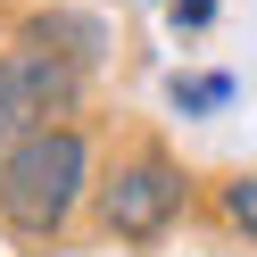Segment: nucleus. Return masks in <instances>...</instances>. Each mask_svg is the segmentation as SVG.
I'll use <instances>...</instances> for the list:
<instances>
[{"label":"nucleus","mask_w":257,"mask_h":257,"mask_svg":"<svg viewBox=\"0 0 257 257\" xmlns=\"http://www.w3.org/2000/svg\"><path fill=\"white\" fill-rule=\"evenodd\" d=\"M91 183H100V141L83 116H58L9 141L0 150V240L25 257H50L91 216Z\"/></svg>","instance_id":"1"},{"label":"nucleus","mask_w":257,"mask_h":257,"mask_svg":"<svg viewBox=\"0 0 257 257\" xmlns=\"http://www.w3.org/2000/svg\"><path fill=\"white\" fill-rule=\"evenodd\" d=\"M183 216H191V174L158 133H133L116 158H100V183H91V232L100 240L158 249Z\"/></svg>","instance_id":"2"},{"label":"nucleus","mask_w":257,"mask_h":257,"mask_svg":"<svg viewBox=\"0 0 257 257\" xmlns=\"http://www.w3.org/2000/svg\"><path fill=\"white\" fill-rule=\"evenodd\" d=\"M83 100H91V67H75V58L42 50L25 34L0 42V150L58 116H83Z\"/></svg>","instance_id":"3"},{"label":"nucleus","mask_w":257,"mask_h":257,"mask_svg":"<svg viewBox=\"0 0 257 257\" xmlns=\"http://www.w3.org/2000/svg\"><path fill=\"white\" fill-rule=\"evenodd\" d=\"M17 34H25V42H42V50H58V58H75V67H100V58H108V25H100V17H83L75 0L34 9Z\"/></svg>","instance_id":"4"},{"label":"nucleus","mask_w":257,"mask_h":257,"mask_svg":"<svg viewBox=\"0 0 257 257\" xmlns=\"http://www.w3.org/2000/svg\"><path fill=\"white\" fill-rule=\"evenodd\" d=\"M174 116H207V108H232V75H174L166 83Z\"/></svg>","instance_id":"5"},{"label":"nucleus","mask_w":257,"mask_h":257,"mask_svg":"<svg viewBox=\"0 0 257 257\" xmlns=\"http://www.w3.org/2000/svg\"><path fill=\"white\" fill-rule=\"evenodd\" d=\"M216 216H224V232L257 240V174H224L216 183Z\"/></svg>","instance_id":"6"},{"label":"nucleus","mask_w":257,"mask_h":257,"mask_svg":"<svg viewBox=\"0 0 257 257\" xmlns=\"http://www.w3.org/2000/svg\"><path fill=\"white\" fill-rule=\"evenodd\" d=\"M166 25L174 34H199V25H216V0H166Z\"/></svg>","instance_id":"7"},{"label":"nucleus","mask_w":257,"mask_h":257,"mask_svg":"<svg viewBox=\"0 0 257 257\" xmlns=\"http://www.w3.org/2000/svg\"><path fill=\"white\" fill-rule=\"evenodd\" d=\"M42 9H58V0H42Z\"/></svg>","instance_id":"8"}]
</instances>
